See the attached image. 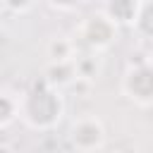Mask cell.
<instances>
[{
    "instance_id": "6da1fadb",
    "label": "cell",
    "mask_w": 153,
    "mask_h": 153,
    "mask_svg": "<svg viewBox=\"0 0 153 153\" xmlns=\"http://www.w3.org/2000/svg\"><path fill=\"white\" fill-rule=\"evenodd\" d=\"M62 112H65V103L60 91L45 81L31 86L19 100V117L31 129H38V131L53 129L62 120Z\"/></svg>"
},
{
    "instance_id": "7a4b0ae2",
    "label": "cell",
    "mask_w": 153,
    "mask_h": 153,
    "mask_svg": "<svg viewBox=\"0 0 153 153\" xmlns=\"http://www.w3.org/2000/svg\"><path fill=\"white\" fill-rule=\"evenodd\" d=\"M117 41V24L105 14V12H93L81 19L76 26V41L91 53H103Z\"/></svg>"
},
{
    "instance_id": "3957f363",
    "label": "cell",
    "mask_w": 153,
    "mask_h": 153,
    "mask_svg": "<svg viewBox=\"0 0 153 153\" xmlns=\"http://www.w3.org/2000/svg\"><path fill=\"white\" fill-rule=\"evenodd\" d=\"M69 143L79 153H96L105 146V127L96 115H81L69 124Z\"/></svg>"
},
{
    "instance_id": "277c9868",
    "label": "cell",
    "mask_w": 153,
    "mask_h": 153,
    "mask_svg": "<svg viewBox=\"0 0 153 153\" xmlns=\"http://www.w3.org/2000/svg\"><path fill=\"white\" fill-rule=\"evenodd\" d=\"M122 93L136 105H153V65L141 60L122 76Z\"/></svg>"
},
{
    "instance_id": "5b68a950",
    "label": "cell",
    "mask_w": 153,
    "mask_h": 153,
    "mask_svg": "<svg viewBox=\"0 0 153 153\" xmlns=\"http://www.w3.org/2000/svg\"><path fill=\"white\" fill-rule=\"evenodd\" d=\"M74 79H76V65H74V60H69V62H50L45 67L43 81L55 88H62V86H72Z\"/></svg>"
},
{
    "instance_id": "8992f818",
    "label": "cell",
    "mask_w": 153,
    "mask_h": 153,
    "mask_svg": "<svg viewBox=\"0 0 153 153\" xmlns=\"http://www.w3.org/2000/svg\"><path fill=\"white\" fill-rule=\"evenodd\" d=\"M136 10H139V0H108L103 12L120 26V24H134Z\"/></svg>"
},
{
    "instance_id": "52a82bcc",
    "label": "cell",
    "mask_w": 153,
    "mask_h": 153,
    "mask_svg": "<svg viewBox=\"0 0 153 153\" xmlns=\"http://www.w3.org/2000/svg\"><path fill=\"white\" fill-rule=\"evenodd\" d=\"M45 53L50 62H69L76 57V43L67 36H53L45 45Z\"/></svg>"
},
{
    "instance_id": "ba28073f",
    "label": "cell",
    "mask_w": 153,
    "mask_h": 153,
    "mask_svg": "<svg viewBox=\"0 0 153 153\" xmlns=\"http://www.w3.org/2000/svg\"><path fill=\"white\" fill-rule=\"evenodd\" d=\"M134 26H136V31L143 38H151L153 41V0H139Z\"/></svg>"
},
{
    "instance_id": "9c48e42d",
    "label": "cell",
    "mask_w": 153,
    "mask_h": 153,
    "mask_svg": "<svg viewBox=\"0 0 153 153\" xmlns=\"http://www.w3.org/2000/svg\"><path fill=\"white\" fill-rule=\"evenodd\" d=\"M19 117V100L10 93H0V127L12 124Z\"/></svg>"
},
{
    "instance_id": "30bf717a",
    "label": "cell",
    "mask_w": 153,
    "mask_h": 153,
    "mask_svg": "<svg viewBox=\"0 0 153 153\" xmlns=\"http://www.w3.org/2000/svg\"><path fill=\"white\" fill-rule=\"evenodd\" d=\"M74 65H76V76L88 79V81H93L96 74L100 72V65H98L96 55H76L74 57Z\"/></svg>"
},
{
    "instance_id": "8fae6325",
    "label": "cell",
    "mask_w": 153,
    "mask_h": 153,
    "mask_svg": "<svg viewBox=\"0 0 153 153\" xmlns=\"http://www.w3.org/2000/svg\"><path fill=\"white\" fill-rule=\"evenodd\" d=\"M0 5L2 7H7L10 12H29L33 5H36V0H0Z\"/></svg>"
},
{
    "instance_id": "7c38bea8",
    "label": "cell",
    "mask_w": 153,
    "mask_h": 153,
    "mask_svg": "<svg viewBox=\"0 0 153 153\" xmlns=\"http://www.w3.org/2000/svg\"><path fill=\"white\" fill-rule=\"evenodd\" d=\"M88 0H48V5H53L55 10H62V12H72L81 5H86Z\"/></svg>"
},
{
    "instance_id": "4fadbf2b",
    "label": "cell",
    "mask_w": 153,
    "mask_h": 153,
    "mask_svg": "<svg viewBox=\"0 0 153 153\" xmlns=\"http://www.w3.org/2000/svg\"><path fill=\"white\" fill-rule=\"evenodd\" d=\"M0 153H12V148L10 146H0Z\"/></svg>"
},
{
    "instance_id": "5bb4252c",
    "label": "cell",
    "mask_w": 153,
    "mask_h": 153,
    "mask_svg": "<svg viewBox=\"0 0 153 153\" xmlns=\"http://www.w3.org/2000/svg\"><path fill=\"white\" fill-rule=\"evenodd\" d=\"M148 62H151V65H153V57H151V60H148Z\"/></svg>"
}]
</instances>
